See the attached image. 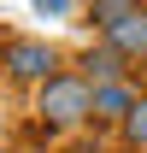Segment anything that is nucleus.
I'll return each instance as SVG.
<instances>
[{"label":"nucleus","mask_w":147,"mask_h":153,"mask_svg":"<svg viewBox=\"0 0 147 153\" xmlns=\"http://www.w3.org/2000/svg\"><path fill=\"white\" fill-rule=\"evenodd\" d=\"M41 124L47 130H71V124H82V118H94V82L88 76H47L41 82Z\"/></svg>","instance_id":"obj_1"},{"label":"nucleus","mask_w":147,"mask_h":153,"mask_svg":"<svg viewBox=\"0 0 147 153\" xmlns=\"http://www.w3.org/2000/svg\"><path fill=\"white\" fill-rule=\"evenodd\" d=\"M6 71L18 76V82H47V76L59 71V53L47 41H12V47H6Z\"/></svg>","instance_id":"obj_2"},{"label":"nucleus","mask_w":147,"mask_h":153,"mask_svg":"<svg viewBox=\"0 0 147 153\" xmlns=\"http://www.w3.org/2000/svg\"><path fill=\"white\" fill-rule=\"evenodd\" d=\"M106 41L118 47V53L141 59V53H147V6H135V12H124L118 24H106Z\"/></svg>","instance_id":"obj_3"},{"label":"nucleus","mask_w":147,"mask_h":153,"mask_svg":"<svg viewBox=\"0 0 147 153\" xmlns=\"http://www.w3.org/2000/svg\"><path fill=\"white\" fill-rule=\"evenodd\" d=\"M124 65H129V53H118L112 41L82 53V76H88V82H118V76H124Z\"/></svg>","instance_id":"obj_4"},{"label":"nucleus","mask_w":147,"mask_h":153,"mask_svg":"<svg viewBox=\"0 0 147 153\" xmlns=\"http://www.w3.org/2000/svg\"><path fill=\"white\" fill-rule=\"evenodd\" d=\"M129 106H135V94H129L124 76H118V82H94V118H118V124H124Z\"/></svg>","instance_id":"obj_5"},{"label":"nucleus","mask_w":147,"mask_h":153,"mask_svg":"<svg viewBox=\"0 0 147 153\" xmlns=\"http://www.w3.org/2000/svg\"><path fill=\"white\" fill-rule=\"evenodd\" d=\"M124 141H129L135 153L147 147V100H135V106L124 112Z\"/></svg>","instance_id":"obj_6"},{"label":"nucleus","mask_w":147,"mask_h":153,"mask_svg":"<svg viewBox=\"0 0 147 153\" xmlns=\"http://www.w3.org/2000/svg\"><path fill=\"white\" fill-rule=\"evenodd\" d=\"M88 12H94V24L106 30V24H118V18H124V12H135V0H94Z\"/></svg>","instance_id":"obj_7"},{"label":"nucleus","mask_w":147,"mask_h":153,"mask_svg":"<svg viewBox=\"0 0 147 153\" xmlns=\"http://www.w3.org/2000/svg\"><path fill=\"white\" fill-rule=\"evenodd\" d=\"M36 12H41V18H65V12H71V0H36Z\"/></svg>","instance_id":"obj_8"},{"label":"nucleus","mask_w":147,"mask_h":153,"mask_svg":"<svg viewBox=\"0 0 147 153\" xmlns=\"http://www.w3.org/2000/svg\"><path fill=\"white\" fill-rule=\"evenodd\" d=\"M0 153H6V147H0Z\"/></svg>","instance_id":"obj_9"}]
</instances>
